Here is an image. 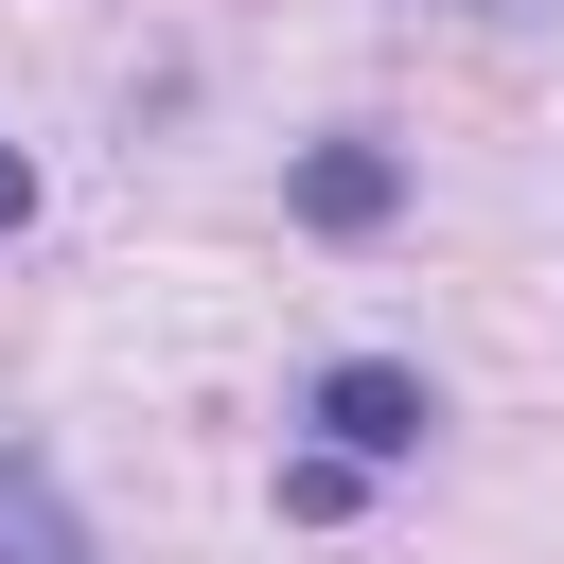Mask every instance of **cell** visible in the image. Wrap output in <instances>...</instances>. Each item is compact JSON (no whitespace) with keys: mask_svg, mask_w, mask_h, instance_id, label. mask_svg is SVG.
<instances>
[{"mask_svg":"<svg viewBox=\"0 0 564 564\" xmlns=\"http://www.w3.org/2000/svg\"><path fill=\"white\" fill-rule=\"evenodd\" d=\"M423 423H441V405H423V370H388V352L317 370V458H352V476H370V458H405Z\"/></svg>","mask_w":564,"mask_h":564,"instance_id":"1","label":"cell"},{"mask_svg":"<svg viewBox=\"0 0 564 564\" xmlns=\"http://www.w3.org/2000/svg\"><path fill=\"white\" fill-rule=\"evenodd\" d=\"M0 564H88V511L53 494V458L0 441Z\"/></svg>","mask_w":564,"mask_h":564,"instance_id":"2","label":"cell"},{"mask_svg":"<svg viewBox=\"0 0 564 564\" xmlns=\"http://www.w3.org/2000/svg\"><path fill=\"white\" fill-rule=\"evenodd\" d=\"M300 212H317V229H370V212H388V159H370V141H335V159L300 176Z\"/></svg>","mask_w":564,"mask_h":564,"instance_id":"3","label":"cell"},{"mask_svg":"<svg viewBox=\"0 0 564 564\" xmlns=\"http://www.w3.org/2000/svg\"><path fill=\"white\" fill-rule=\"evenodd\" d=\"M18 212H35V159H18V141H0V229H18Z\"/></svg>","mask_w":564,"mask_h":564,"instance_id":"4","label":"cell"}]
</instances>
